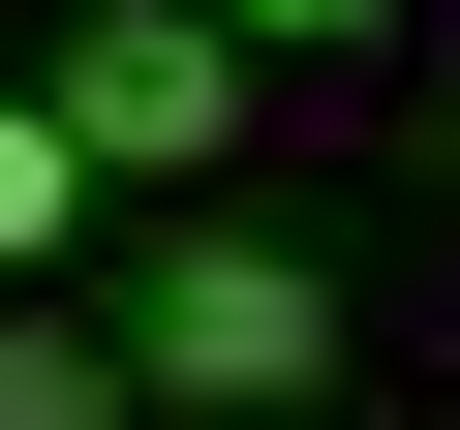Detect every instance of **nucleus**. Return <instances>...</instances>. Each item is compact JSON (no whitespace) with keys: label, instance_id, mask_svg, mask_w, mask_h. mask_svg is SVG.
Instances as JSON below:
<instances>
[{"label":"nucleus","instance_id":"f257e3e1","mask_svg":"<svg viewBox=\"0 0 460 430\" xmlns=\"http://www.w3.org/2000/svg\"><path fill=\"white\" fill-rule=\"evenodd\" d=\"M123 369H154L184 430H277V399H338V277H307V246H246V215H184L154 308H123Z\"/></svg>","mask_w":460,"mask_h":430},{"label":"nucleus","instance_id":"f03ea898","mask_svg":"<svg viewBox=\"0 0 460 430\" xmlns=\"http://www.w3.org/2000/svg\"><path fill=\"white\" fill-rule=\"evenodd\" d=\"M62 123H93V184H215L246 31H215V0H93V31H62Z\"/></svg>","mask_w":460,"mask_h":430},{"label":"nucleus","instance_id":"7ed1b4c3","mask_svg":"<svg viewBox=\"0 0 460 430\" xmlns=\"http://www.w3.org/2000/svg\"><path fill=\"white\" fill-rule=\"evenodd\" d=\"M123 399H154V369H123L93 308H31V277H0V430H123Z\"/></svg>","mask_w":460,"mask_h":430},{"label":"nucleus","instance_id":"20e7f679","mask_svg":"<svg viewBox=\"0 0 460 430\" xmlns=\"http://www.w3.org/2000/svg\"><path fill=\"white\" fill-rule=\"evenodd\" d=\"M62 215H93V123H62V93H0V277H62Z\"/></svg>","mask_w":460,"mask_h":430},{"label":"nucleus","instance_id":"39448f33","mask_svg":"<svg viewBox=\"0 0 460 430\" xmlns=\"http://www.w3.org/2000/svg\"><path fill=\"white\" fill-rule=\"evenodd\" d=\"M215 31H246V62H368L399 0H215Z\"/></svg>","mask_w":460,"mask_h":430}]
</instances>
